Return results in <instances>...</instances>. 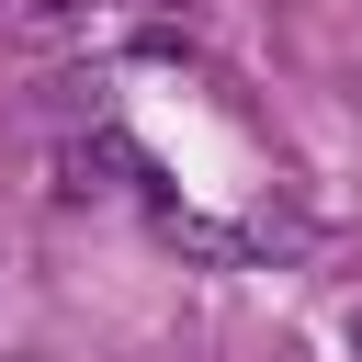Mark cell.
<instances>
[{"mask_svg": "<svg viewBox=\"0 0 362 362\" xmlns=\"http://www.w3.org/2000/svg\"><path fill=\"white\" fill-rule=\"evenodd\" d=\"M351 351H362V305H351Z\"/></svg>", "mask_w": 362, "mask_h": 362, "instance_id": "cell-2", "label": "cell"}, {"mask_svg": "<svg viewBox=\"0 0 362 362\" xmlns=\"http://www.w3.org/2000/svg\"><path fill=\"white\" fill-rule=\"evenodd\" d=\"M68 11H79V0H34V34H57V23H68Z\"/></svg>", "mask_w": 362, "mask_h": 362, "instance_id": "cell-1", "label": "cell"}]
</instances>
